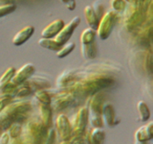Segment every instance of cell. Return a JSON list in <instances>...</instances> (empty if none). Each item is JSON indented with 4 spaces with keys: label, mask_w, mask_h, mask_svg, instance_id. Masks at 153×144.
I'll return each mask as SVG.
<instances>
[{
    "label": "cell",
    "mask_w": 153,
    "mask_h": 144,
    "mask_svg": "<svg viewBox=\"0 0 153 144\" xmlns=\"http://www.w3.org/2000/svg\"><path fill=\"white\" fill-rule=\"evenodd\" d=\"M32 110V105L28 101L10 103L0 112V127L5 132L13 123L22 124L27 121Z\"/></svg>",
    "instance_id": "6da1fadb"
},
{
    "label": "cell",
    "mask_w": 153,
    "mask_h": 144,
    "mask_svg": "<svg viewBox=\"0 0 153 144\" xmlns=\"http://www.w3.org/2000/svg\"><path fill=\"white\" fill-rule=\"evenodd\" d=\"M113 80L108 78V77L97 75V76H89L87 78L82 79L78 82H74L69 88L68 90L75 92L76 91L78 93L80 94H90L93 95L95 93L100 91L104 88L112 84Z\"/></svg>",
    "instance_id": "7a4b0ae2"
},
{
    "label": "cell",
    "mask_w": 153,
    "mask_h": 144,
    "mask_svg": "<svg viewBox=\"0 0 153 144\" xmlns=\"http://www.w3.org/2000/svg\"><path fill=\"white\" fill-rule=\"evenodd\" d=\"M104 104V96L102 91L90 96L85 106L88 112V123L93 128H102L103 123L102 120V110Z\"/></svg>",
    "instance_id": "3957f363"
},
{
    "label": "cell",
    "mask_w": 153,
    "mask_h": 144,
    "mask_svg": "<svg viewBox=\"0 0 153 144\" xmlns=\"http://www.w3.org/2000/svg\"><path fill=\"white\" fill-rule=\"evenodd\" d=\"M118 21V13L113 10L104 13L102 17L100 18L99 22V26L97 29V35L100 37V40H106L110 36L114 26L116 25Z\"/></svg>",
    "instance_id": "277c9868"
},
{
    "label": "cell",
    "mask_w": 153,
    "mask_h": 144,
    "mask_svg": "<svg viewBox=\"0 0 153 144\" xmlns=\"http://www.w3.org/2000/svg\"><path fill=\"white\" fill-rule=\"evenodd\" d=\"M75 99L76 97L74 92H72V91L68 89L62 90L60 92L53 96L50 106L53 110H55V112H60V110L68 108L69 106L73 104Z\"/></svg>",
    "instance_id": "5b68a950"
},
{
    "label": "cell",
    "mask_w": 153,
    "mask_h": 144,
    "mask_svg": "<svg viewBox=\"0 0 153 144\" xmlns=\"http://www.w3.org/2000/svg\"><path fill=\"white\" fill-rule=\"evenodd\" d=\"M88 124V112L87 109L81 107L79 109L78 112L76 113L73 119V122L71 123L72 126V136H80L85 133L86 126Z\"/></svg>",
    "instance_id": "8992f818"
},
{
    "label": "cell",
    "mask_w": 153,
    "mask_h": 144,
    "mask_svg": "<svg viewBox=\"0 0 153 144\" xmlns=\"http://www.w3.org/2000/svg\"><path fill=\"white\" fill-rule=\"evenodd\" d=\"M56 132L61 141L69 140L72 136V126L69 118L63 113H59L55 122Z\"/></svg>",
    "instance_id": "52a82bcc"
},
{
    "label": "cell",
    "mask_w": 153,
    "mask_h": 144,
    "mask_svg": "<svg viewBox=\"0 0 153 144\" xmlns=\"http://www.w3.org/2000/svg\"><path fill=\"white\" fill-rule=\"evenodd\" d=\"M79 23H80V17L79 16H75L68 24H65L63 28L60 30V32L54 38V40L56 42H59L60 45H64L65 43L69 41L75 31V29L79 25Z\"/></svg>",
    "instance_id": "ba28073f"
},
{
    "label": "cell",
    "mask_w": 153,
    "mask_h": 144,
    "mask_svg": "<svg viewBox=\"0 0 153 144\" xmlns=\"http://www.w3.org/2000/svg\"><path fill=\"white\" fill-rule=\"evenodd\" d=\"M35 71H36V67L33 64H24L17 71H16V73H14L11 82L16 86L21 85L30 79L33 75V73H35Z\"/></svg>",
    "instance_id": "9c48e42d"
},
{
    "label": "cell",
    "mask_w": 153,
    "mask_h": 144,
    "mask_svg": "<svg viewBox=\"0 0 153 144\" xmlns=\"http://www.w3.org/2000/svg\"><path fill=\"white\" fill-rule=\"evenodd\" d=\"M102 120L103 125H106L107 127L112 128L120 122V119L116 116V112L112 104L105 103L102 106Z\"/></svg>",
    "instance_id": "30bf717a"
},
{
    "label": "cell",
    "mask_w": 153,
    "mask_h": 144,
    "mask_svg": "<svg viewBox=\"0 0 153 144\" xmlns=\"http://www.w3.org/2000/svg\"><path fill=\"white\" fill-rule=\"evenodd\" d=\"M38 112H39V121L42 126L46 129H51L53 125V110L51 106L38 103Z\"/></svg>",
    "instance_id": "8fae6325"
},
{
    "label": "cell",
    "mask_w": 153,
    "mask_h": 144,
    "mask_svg": "<svg viewBox=\"0 0 153 144\" xmlns=\"http://www.w3.org/2000/svg\"><path fill=\"white\" fill-rule=\"evenodd\" d=\"M64 25L65 23L62 19H56V20L51 22L50 24H48L43 29L41 32V37L45 38H54L60 32V30L63 28Z\"/></svg>",
    "instance_id": "7c38bea8"
},
{
    "label": "cell",
    "mask_w": 153,
    "mask_h": 144,
    "mask_svg": "<svg viewBox=\"0 0 153 144\" xmlns=\"http://www.w3.org/2000/svg\"><path fill=\"white\" fill-rule=\"evenodd\" d=\"M33 33H35V27L33 26L28 25L24 27L21 30H19L13 38V44L16 46H20L24 44L33 35Z\"/></svg>",
    "instance_id": "4fadbf2b"
},
{
    "label": "cell",
    "mask_w": 153,
    "mask_h": 144,
    "mask_svg": "<svg viewBox=\"0 0 153 144\" xmlns=\"http://www.w3.org/2000/svg\"><path fill=\"white\" fill-rule=\"evenodd\" d=\"M153 137V123L149 122L140 127L135 132L136 141H148Z\"/></svg>",
    "instance_id": "5bb4252c"
},
{
    "label": "cell",
    "mask_w": 153,
    "mask_h": 144,
    "mask_svg": "<svg viewBox=\"0 0 153 144\" xmlns=\"http://www.w3.org/2000/svg\"><path fill=\"white\" fill-rule=\"evenodd\" d=\"M90 144H103L105 141V131L102 128H93L88 132Z\"/></svg>",
    "instance_id": "9a60e30c"
},
{
    "label": "cell",
    "mask_w": 153,
    "mask_h": 144,
    "mask_svg": "<svg viewBox=\"0 0 153 144\" xmlns=\"http://www.w3.org/2000/svg\"><path fill=\"white\" fill-rule=\"evenodd\" d=\"M84 17H85L86 22H87V24L89 25V28L97 31L100 20L98 16H96L92 6H90V5H88V6H86L84 8Z\"/></svg>",
    "instance_id": "2e32d148"
},
{
    "label": "cell",
    "mask_w": 153,
    "mask_h": 144,
    "mask_svg": "<svg viewBox=\"0 0 153 144\" xmlns=\"http://www.w3.org/2000/svg\"><path fill=\"white\" fill-rule=\"evenodd\" d=\"M28 85L31 86V88L33 90V92H35L36 90H40V89H47L50 86L49 81H47L46 79L43 78H36V79H29L26 81Z\"/></svg>",
    "instance_id": "e0dca14e"
},
{
    "label": "cell",
    "mask_w": 153,
    "mask_h": 144,
    "mask_svg": "<svg viewBox=\"0 0 153 144\" xmlns=\"http://www.w3.org/2000/svg\"><path fill=\"white\" fill-rule=\"evenodd\" d=\"M33 93V90L31 88V86L28 85L27 82L23 83L21 85L16 86V88L14 89L13 93L12 94L13 98H24L27 96L31 95Z\"/></svg>",
    "instance_id": "ac0fdd59"
},
{
    "label": "cell",
    "mask_w": 153,
    "mask_h": 144,
    "mask_svg": "<svg viewBox=\"0 0 153 144\" xmlns=\"http://www.w3.org/2000/svg\"><path fill=\"white\" fill-rule=\"evenodd\" d=\"M38 44L43 48H46V49L54 52H57L62 47V45H60L59 42H56L54 38H41L38 40Z\"/></svg>",
    "instance_id": "d6986e66"
},
{
    "label": "cell",
    "mask_w": 153,
    "mask_h": 144,
    "mask_svg": "<svg viewBox=\"0 0 153 144\" xmlns=\"http://www.w3.org/2000/svg\"><path fill=\"white\" fill-rule=\"evenodd\" d=\"M137 112L139 114V119L142 122H146L147 121L150 117V110L148 106L146 105V102L143 101H139L137 103Z\"/></svg>",
    "instance_id": "ffe728a7"
},
{
    "label": "cell",
    "mask_w": 153,
    "mask_h": 144,
    "mask_svg": "<svg viewBox=\"0 0 153 144\" xmlns=\"http://www.w3.org/2000/svg\"><path fill=\"white\" fill-rule=\"evenodd\" d=\"M97 52H98V47L96 42H92L90 44H85V45H81V53H82V56L87 60H92L97 56Z\"/></svg>",
    "instance_id": "44dd1931"
},
{
    "label": "cell",
    "mask_w": 153,
    "mask_h": 144,
    "mask_svg": "<svg viewBox=\"0 0 153 144\" xmlns=\"http://www.w3.org/2000/svg\"><path fill=\"white\" fill-rule=\"evenodd\" d=\"M96 36H97V31H95L91 28L85 29L84 31H82V33H81V35H80L81 45L90 44V43L94 42Z\"/></svg>",
    "instance_id": "7402d4cb"
},
{
    "label": "cell",
    "mask_w": 153,
    "mask_h": 144,
    "mask_svg": "<svg viewBox=\"0 0 153 144\" xmlns=\"http://www.w3.org/2000/svg\"><path fill=\"white\" fill-rule=\"evenodd\" d=\"M74 75L71 73V72H66L60 75L57 79V86H60V88H67L74 83Z\"/></svg>",
    "instance_id": "603a6c76"
},
{
    "label": "cell",
    "mask_w": 153,
    "mask_h": 144,
    "mask_svg": "<svg viewBox=\"0 0 153 144\" xmlns=\"http://www.w3.org/2000/svg\"><path fill=\"white\" fill-rule=\"evenodd\" d=\"M35 98L38 101V103L44 105H50L52 96L46 89H40L35 91Z\"/></svg>",
    "instance_id": "cb8c5ba5"
},
{
    "label": "cell",
    "mask_w": 153,
    "mask_h": 144,
    "mask_svg": "<svg viewBox=\"0 0 153 144\" xmlns=\"http://www.w3.org/2000/svg\"><path fill=\"white\" fill-rule=\"evenodd\" d=\"M10 139L18 138L21 136L22 134V125L19 123H13L6 131Z\"/></svg>",
    "instance_id": "d4e9b609"
},
{
    "label": "cell",
    "mask_w": 153,
    "mask_h": 144,
    "mask_svg": "<svg viewBox=\"0 0 153 144\" xmlns=\"http://www.w3.org/2000/svg\"><path fill=\"white\" fill-rule=\"evenodd\" d=\"M75 47H76V43L74 41H68L67 43H65V44L62 45L60 49L56 52L57 58L62 59V58H65L66 56H68L70 53L75 49Z\"/></svg>",
    "instance_id": "484cf974"
},
{
    "label": "cell",
    "mask_w": 153,
    "mask_h": 144,
    "mask_svg": "<svg viewBox=\"0 0 153 144\" xmlns=\"http://www.w3.org/2000/svg\"><path fill=\"white\" fill-rule=\"evenodd\" d=\"M14 73H16V68L13 66L9 67V68L1 75V77H0V86L5 83H8V82H11Z\"/></svg>",
    "instance_id": "4316f807"
},
{
    "label": "cell",
    "mask_w": 153,
    "mask_h": 144,
    "mask_svg": "<svg viewBox=\"0 0 153 144\" xmlns=\"http://www.w3.org/2000/svg\"><path fill=\"white\" fill-rule=\"evenodd\" d=\"M16 6L13 3L0 5V17L12 14L16 11Z\"/></svg>",
    "instance_id": "83f0119b"
},
{
    "label": "cell",
    "mask_w": 153,
    "mask_h": 144,
    "mask_svg": "<svg viewBox=\"0 0 153 144\" xmlns=\"http://www.w3.org/2000/svg\"><path fill=\"white\" fill-rule=\"evenodd\" d=\"M92 8L94 10L96 16H98L99 20H100V18H102V16L104 14V6H103L102 1V0H97V1H95Z\"/></svg>",
    "instance_id": "f1b7e54d"
},
{
    "label": "cell",
    "mask_w": 153,
    "mask_h": 144,
    "mask_svg": "<svg viewBox=\"0 0 153 144\" xmlns=\"http://www.w3.org/2000/svg\"><path fill=\"white\" fill-rule=\"evenodd\" d=\"M126 2L124 0H112L111 1V7L112 10L115 11L116 13H122L123 11H124L126 8Z\"/></svg>",
    "instance_id": "f546056e"
},
{
    "label": "cell",
    "mask_w": 153,
    "mask_h": 144,
    "mask_svg": "<svg viewBox=\"0 0 153 144\" xmlns=\"http://www.w3.org/2000/svg\"><path fill=\"white\" fill-rule=\"evenodd\" d=\"M16 88V86L12 82H8L0 86V93L1 94H10L12 95L13 93L14 89Z\"/></svg>",
    "instance_id": "4dcf8cb0"
},
{
    "label": "cell",
    "mask_w": 153,
    "mask_h": 144,
    "mask_svg": "<svg viewBox=\"0 0 153 144\" xmlns=\"http://www.w3.org/2000/svg\"><path fill=\"white\" fill-rule=\"evenodd\" d=\"M56 140V131L54 129H48L46 136H44L41 144H55Z\"/></svg>",
    "instance_id": "1f68e13d"
},
{
    "label": "cell",
    "mask_w": 153,
    "mask_h": 144,
    "mask_svg": "<svg viewBox=\"0 0 153 144\" xmlns=\"http://www.w3.org/2000/svg\"><path fill=\"white\" fill-rule=\"evenodd\" d=\"M13 97L10 94H1L0 95V112L6 107L7 105L13 102Z\"/></svg>",
    "instance_id": "d6a6232c"
},
{
    "label": "cell",
    "mask_w": 153,
    "mask_h": 144,
    "mask_svg": "<svg viewBox=\"0 0 153 144\" xmlns=\"http://www.w3.org/2000/svg\"><path fill=\"white\" fill-rule=\"evenodd\" d=\"M60 1L65 4L66 8L69 11H74L76 9V0H60Z\"/></svg>",
    "instance_id": "836d02e7"
},
{
    "label": "cell",
    "mask_w": 153,
    "mask_h": 144,
    "mask_svg": "<svg viewBox=\"0 0 153 144\" xmlns=\"http://www.w3.org/2000/svg\"><path fill=\"white\" fill-rule=\"evenodd\" d=\"M8 142H9V136L7 133L5 132L3 134V136L0 137V144H8Z\"/></svg>",
    "instance_id": "e575fe53"
},
{
    "label": "cell",
    "mask_w": 153,
    "mask_h": 144,
    "mask_svg": "<svg viewBox=\"0 0 153 144\" xmlns=\"http://www.w3.org/2000/svg\"><path fill=\"white\" fill-rule=\"evenodd\" d=\"M147 141H136L135 140V144H147Z\"/></svg>",
    "instance_id": "d590c367"
},
{
    "label": "cell",
    "mask_w": 153,
    "mask_h": 144,
    "mask_svg": "<svg viewBox=\"0 0 153 144\" xmlns=\"http://www.w3.org/2000/svg\"><path fill=\"white\" fill-rule=\"evenodd\" d=\"M5 133V131H4V130L1 128V127H0V137H1L2 136H3V134Z\"/></svg>",
    "instance_id": "8d00e7d4"
},
{
    "label": "cell",
    "mask_w": 153,
    "mask_h": 144,
    "mask_svg": "<svg viewBox=\"0 0 153 144\" xmlns=\"http://www.w3.org/2000/svg\"></svg>",
    "instance_id": "74e56055"
}]
</instances>
